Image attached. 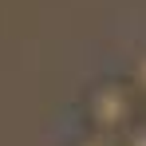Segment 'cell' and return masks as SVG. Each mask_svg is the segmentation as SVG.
<instances>
[{"mask_svg":"<svg viewBox=\"0 0 146 146\" xmlns=\"http://www.w3.org/2000/svg\"><path fill=\"white\" fill-rule=\"evenodd\" d=\"M71 146H122V138H115V134H99V130H87V134H79Z\"/></svg>","mask_w":146,"mask_h":146,"instance_id":"3957f363","label":"cell"},{"mask_svg":"<svg viewBox=\"0 0 146 146\" xmlns=\"http://www.w3.org/2000/svg\"><path fill=\"white\" fill-rule=\"evenodd\" d=\"M126 83L134 87V95H138V99H146V48L130 59V75H126Z\"/></svg>","mask_w":146,"mask_h":146,"instance_id":"7a4b0ae2","label":"cell"},{"mask_svg":"<svg viewBox=\"0 0 146 146\" xmlns=\"http://www.w3.org/2000/svg\"><path fill=\"white\" fill-rule=\"evenodd\" d=\"M122 146H146V115L134 122L126 134H122Z\"/></svg>","mask_w":146,"mask_h":146,"instance_id":"277c9868","label":"cell"},{"mask_svg":"<svg viewBox=\"0 0 146 146\" xmlns=\"http://www.w3.org/2000/svg\"><path fill=\"white\" fill-rule=\"evenodd\" d=\"M83 119H87V126L99 130V134L122 138L134 122L142 119V115H138L134 87H130L126 79H99V83H91L87 95H83Z\"/></svg>","mask_w":146,"mask_h":146,"instance_id":"6da1fadb","label":"cell"}]
</instances>
